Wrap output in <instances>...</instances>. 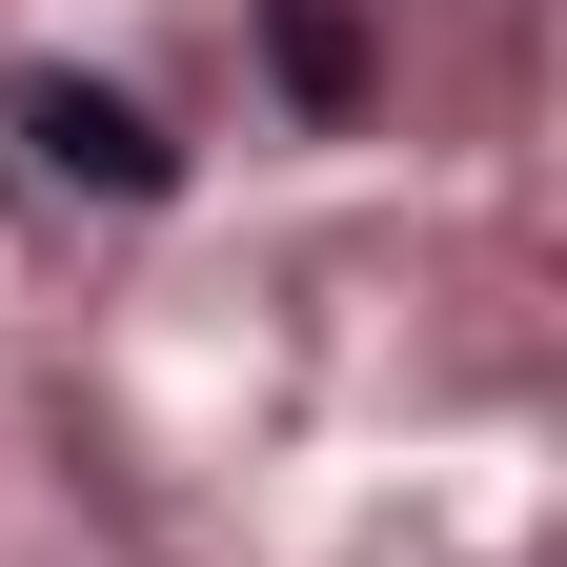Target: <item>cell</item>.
<instances>
[{"label": "cell", "mask_w": 567, "mask_h": 567, "mask_svg": "<svg viewBox=\"0 0 567 567\" xmlns=\"http://www.w3.org/2000/svg\"><path fill=\"white\" fill-rule=\"evenodd\" d=\"M21 142H41L61 183H102V203H163V183H183V142L142 122L122 82H21Z\"/></svg>", "instance_id": "6da1fadb"}, {"label": "cell", "mask_w": 567, "mask_h": 567, "mask_svg": "<svg viewBox=\"0 0 567 567\" xmlns=\"http://www.w3.org/2000/svg\"><path fill=\"white\" fill-rule=\"evenodd\" d=\"M284 82H305V102H365V61H344V21H324V0H284Z\"/></svg>", "instance_id": "7a4b0ae2"}]
</instances>
